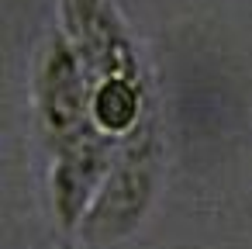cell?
Masks as SVG:
<instances>
[{
	"instance_id": "6da1fadb",
	"label": "cell",
	"mask_w": 252,
	"mask_h": 249,
	"mask_svg": "<svg viewBox=\"0 0 252 249\" xmlns=\"http://www.w3.org/2000/svg\"><path fill=\"white\" fill-rule=\"evenodd\" d=\"M38 94H42V114L56 132H69L80 125V118H83V80H80L76 59L63 45H56L49 52Z\"/></svg>"
},
{
	"instance_id": "7a4b0ae2",
	"label": "cell",
	"mask_w": 252,
	"mask_h": 249,
	"mask_svg": "<svg viewBox=\"0 0 252 249\" xmlns=\"http://www.w3.org/2000/svg\"><path fill=\"white\" fill-rule=\"evenodd\" d=\"M94 118L104 132H128L138 118V90L128 76H107L94 94Z\"/></svg>"
}]
</instances>
